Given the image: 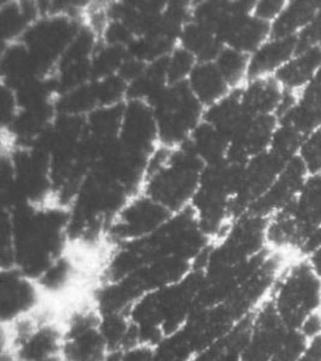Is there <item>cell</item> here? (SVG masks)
I'll return each instance as SVG.
<instances>
[{"label": "cell", "mask_w": 321, "mask_h": 361, "mask_svg": "<svg viewBox=\"0 0 321 361\" xmlns=\"http://www.w3.org/2000/svg\"><path fill=\"white\" fill-rule=\"evenodd\" d=\"M297 158L308 175H321V128L306 135Z\"/></svg>", "instance_id": "cell-35"}, {"label": "cell", "mask_w": 321, "mask_h": 361, "mask_svg": "<svg viewBox=\"0 0 321 361\" xmlns=\"http://www.w3.org/2000/svg\"><path fill=\"white\" fill-rule=\"evenodd\" d=\"M172 214L165 206L141 192L117 214L107 229L105 241L112 248L149 238L157 233Z\"/></svg>", "instance_id": "cell-8"}, {"label": "cell", "mask_w": 321, "mask_h": 361, "mask_svg": "<svg viewBox=\"0 0 321 361\" xmlns=\"http://www.w3.org/2000/svg\"><path fill=\"white\" fill-rule=\"evenodd\" d=\"M46 296L37 279L29 277L16 267L1 269L0 279V312L1 325L37 312L45 302Z\"/></svg>", "instance_id": "cell-9"}, {"label": "cell", "mask_w": 321, "mask_h": 361, "mask_svg": "<svg viewBox=\"0 0 321 361\" xmlns=\"http://www.w3.org/2000/svg\"><path fill=\"white\" fill-rule=\"evenodd\" d=\"M321 66V46L298 51L282 69L275 75L278 82L287 92L298 94L313 82Z\"/></svg>", "instance_id": "cell-19"}, {"label": "cell", "mask_w": 321, "mask_h": 361, "mask_svg": "<svg viewBox=\"0 0 321 361\" xmlns=\"http://www.w3.org/2000/svg\"><path fill=\"white\" fill-rule=\"evenodd\" d=\"M124 104L98 107L86 117L87 135L99 141L118 139L123 118Z\"/></svg>", "instance_id": "cell-28"}, {"label": "cell", "mask_w": 321, "mask_h": 361, "mask_svg": "<svg viewBox=\"0 0 321 361\" xmlns=\"http://www.w3.org/2000/svg\"><path fill=\"white\" fill-rule=\"evenodd\" d=\"M308 176L307 170L298 158L290 160L275 185L268 189L264 197H260L249 207L248 214L270 218L280 209L288 207L297 197Z\"/></svg>", "instance_id": "cell-15"}, {"label": "cell", "mask_w": 321, "mask_h": 361, "mask_svg": "<svg viewBox=\"0 0 321 361\" xmlns=\"http://www.w3.org/2000/svg\"><path fill=\"white\" fill-rule=\"evenodd\" d=\"M118 140L125 147L152 156L159 144L157 118L152 106L141 100L124 103L123 118Z\"/></svg>", "instance_id": "cell-14"}, {"label": "cell", "mask_w": 321, "mask_h": 361, "mask_svg": "<svg viewBox=\"0 0 321 361\" xmlns=\"http://www.w3.org/2000/svg\"><path fill=\"white\" fill-rule=\"evenodd\" d=\"M128 49L122 46L108 45L99 42L92 57V80H103L118 75L120 68L128 58Z\"/></svg>", "instance_id": "cell-31"}, {"label": "cell", "mask_w": 321, "mask_h": 361, "mask_svg": "<svg viewBox=\"0 0 321 361\" xmlns=\"http://www.w3.org/2000/svg\"><path fill=\"white\" fill-rule=\"evenodd\" d=\"M18 111L13 90L1 85V129H6L13 123Z\"/></svg>", "instance_id": "cell-38"}, {"label": "cell", "mask_w": 321, "mask_h": 361, "mask_svg": "<svg viewBox=\"0 0 321 361\" xmlns=\"http://www.w3.org/2000/svg\"><path fill=\"white\" fill-rule=\"evenodd\" d=\"M251 57L237 49L224 46L214 64L231 90H241L249 81Z\"/></svg>", "instance_id": "cell-29"}, {"label": "cell", "mask_w": 321, "mask_h": 361, "mask_svg": "<svg viewBox=\"0 0 321 361\" xmlns=\"http://www.w3.org/2000/svg\"><path fill=\"white\" fill-rule=\"evenodd\" d=\"M321 245V229L317 231V234L314 235L313 238L309 240L308 243H306L305 247L301 250V257H307L309 253H312L317 247Z\"/></svg>", "instance_id": "cell-42"}, {"label": "cell", "mask_w": 321, "mask_h": 361, "mask_svg": "<svg viewBox=\"0 0 321 361\" xmlns=\"http://www.w3.org/2000/svg\"><path fill=\"white\" fill-rule=\"evenodd\" d=\"M320 6V0H288L283 13L272 23L271 37H298L313 21Z\"/></svg>", "instance_id": "cell-24"}, {"label": "cell", "mask_w": 321, "mask_h": 361, "mask_svg": "<svg viewBox=\"0 0 321 361\" xmlns=\"http://www.w3.org/2000/svg\"><path fill=\"white\" fill-rule=\"evenodd\" d=\"M198 61L193 54L178 45L172 52L166 57V69L169 85H178L188 81L191 71Z\"/></svg>", "instance_id": "cell-34"}, {"label": "cell", "mask_w": 321, "mask_h": 361, "mask_svg": "<svg viewBox=\"0 0 321 361\" xmlns=\"http://www.w3.org/2000/svg\"><path fill=\"white\" fill-rule=\"evenodd\" d=\"M0 74L1 85L11 90L30 78L40 76L32 54L22 42L1 45Z\"/></svg>", "instance_id": "cell-20"}, {"label": "cell", "mask_w": 321, "mask_h": 361, "mask_svg": "<svg viewBox=\"0 0 321 361\" xmlns=\"http://www.w3.org/2000/svg\"><path fill=\"white\" fill-rule=\"evenodd\" d=\"M149 105L157 118L159 144L169 148L186 144L206 110L187 82L169 85Z\"/></svg>", "instance_id": "cell-4"}, {"label": "cell", "mask_w": 321, "mask_h": 361, "mask_svg": "<svg viewBox=\"0 0 321 361\" xmlns=\"http://www.w3.org/2000/svg\"><path fill=\"white\" fill-rule=\"evenodd\" d=\"M280 212L289 223L294 250L300 253L321 229V175H309L294 202Z\"/></svg>", "instance_id": "cell-12"}, {"label": "cell", "mask_w": 321, "mask_h": 361, "mask_svg": "<svg viewBox=\"0 0 321 361\" xmlns=\"http://www.w3.org/2000/svg\"><path fill=\"white\" fill-rule=\"evenodd\" d=\"M253 117L243 106L241 90H235L218 103L207 107L203 119L222 133L231 145L239 139Z\"/></svg>", "instance_id": "cell-16"}, {"label": "cell", "mask_w": 321, "mask_h": 361, "mask_svg": "<svg viewBox=\"0 0 321 361\" xmlns=\"http://www.w3.org/2000/svg\"><path fill=\"white\" fill-rule=\"evenodd\" d=\"M301 333L303 334L309 341L314 337L320 336L321 335V314L315 312L309 316L307 319L303 322V324L300 328Z\"/></svg>", "instance_id": "cell-40"}, {"label": "cell", "mask_w": 321, "mask_h": 361, "mask_svg": "<svg viewBox=\"0 0 321 361\" xmlns=\"http://www.w3.org/2000/svg\"><path fill=\"white\" fill-rule=\"evenodd\" d=\"M289 331L290 329L268 298L253 314L241 361H271L282 348Z\"/></svg>", "instance_id": "cell-10"}, {"label": "cell", "mask_w": 321, "mask_h": 361, "mask_svg": "<svg viewBox=\"0 0 321 361\" xmlns=\"http://www.w3.org/2000/svg\"><path fill=\"white\" fill-rule=\"evenodd\" d=\"M157 347L136 345L112 355L110 361H156Z\"/></svg>", "instance_id": "cell-37"}, {"label": "cell", "mask_w": 321, "mask_h": 361, "mask_svg": "<svg viewBox=\"0 0 321 361\" xmlns=\"http://www.w3.org/2000/svg\"><path fill=\"white\" fill-rule=\"evenodd\" d=\"M296 361H321V335L309 341L305 352Z\"/></svg>", "instance_id": "cell-41"}, {"label": "cell", "mask_w": 321, "mask_h": 361, "mask_svg": "<svg viewBox=\"0 0 321 361\" xmlns=\"http://www.w3.org/2000/svg\"><path fill=\"white\" fill-rule=\"evenodd\" d=\"M64 328L63 361H110L112 350L94 299L76 305L61 317Z\"/></svg>", "instance_id": "cell-5"}, {"label": "cell", "mask_w": 321, "mask_h": 361, "mask_svg": "<svg viewBox=\"0 0 321 361\" xmlns=\"http://www.w3.org/2000/svg\"><path fill=\"white\" fill-rule=\"evenodd\" d=\"M149 158L151 156L125 147L117 139L106 145L93 169L123 187L132 197L144 190Z\"/></svg>", "instance_id": "cell-11"}, {"label": "cell", "mask_w": 321, "mask_h": 361, "mask_svg": "<svg viewBox=\"0 0 321 361\" xmlns=\"http://www.w3.org/2000/svg\"><path fill=\"white\" fill-rule=\"evenodd\" d=\"M284 97V88L275 76L251 78L241 88L243 106L251 116L277 117Z\"/></svg>", "instance_id": "cell-17"}, {"label": "cell", "mask_w": 321, "mask_h": 361, "mask_svg": "<svg viewBox=\"0 0 321 361\" xmlns=\"http://www.w3.org/2000/svg\"><path fill=\"white\" fill-rule=\"evenodd\" d=\"M203 169L187 142L175 148L159 146L149 158L142 192L177 214L193 202Z\"/></svg>", "instance_id": "cell-2"}, {"label": "cell", "mask_w": 321, "mask_h": 361, "mask_svg": "<svg viewBox=\"0 0 321 361\" xmlns=\"http://www.w3.org/2000/svg\"><path fill=\"white\" fill-rule=\"evenodd\" d=\"M288 0H258L253 8V16L272 25L283 13Z\"/></svg>", "instance_id": "cell-36"}, {"label": "cell", "mask_w": 321, "mask_h": 361, "mask_svg": "<svg viewBox=\"0 0 321 361\" xmlns=\"http://www.w3.org/2000/svg\"><path fill=\"white\" fill-rule=\"evenodd\" d=\"M178 45L193 54L198 63L214 62L224 47L212 29L194 21H190L182 30Z\"/></svg>", "instance_id": "cell-25"}, {"label": "cell", "mask_w": 321, "mask_h": 361, "mask_svg": "<svg viewBox=\"0 0 321 361\" xmlns=\"http://www.w3.org/2000/svg\"><path fill=\"white\" fill-rule=\"evenodd\" d=\"M8 214L13 226V267L37 281L69 250V209L56 204H27Z\"/></svg>", "instance_id": "cell-1"}, {"label": "cell", "mask_w": 321, "mask_h": 361, "mask_svg": "<svg viewBox=\"0 0 321 361\" xmlns=\"http://www.w3.org/2000/svg\"><path fill=\"white\" fill-rule=\"evenodd\" d=\"M289 329L300 330L321 306V277L302 257L282 271L268 296Z\"/></svg>", "instance_id": "cell-3"}, {"label": "cell", "mask_w": 321, "mask_h": 361, "mask_svg": "<svg viewBox=\"0 0 321 361\" xmlns=\"http://www.w3.org/2000/svg\"><path fill=\"white\" fill-rule=\"evenodd\" d=\"M13 90L20 111L54 106L58 95L52 76L30 78Z\"/></svg>", "instance_id": "cell-27"}, {"label": "cell", "mask_w": 321, "mask_h": 361, "mask_svg": "<svg viewBox=\"0 0 321 361\" xmlns=\"http://www.w3.org/2000/svg\"><path fill=\"white\" fill-rule=\"evenodd\" d=\"M287 163L288 161L270 149L248 160L243 170L239 195L231 202V214L234 219L246 214L254 202L268 193V189L283 173Z\"/></svg>", "instance_id": "cell-13"}, {"label": "cell", "mask_w": 321, "mask_h": 361, "mask_svg": "<svg viewBox=\"0 0 321 361\" xmlns=\"http://www.w3.org/2000/svg\"><path fill=\"white\" fill-rule=\"evenodd\" d=\"M84 22V18L65 15H44L29 27L20 42L29 49L40 76L54 75L61 58Z\"/></svg>", "instance_id": "cell-6"}, {"label": "cell", "mask_w": 321, "mask_h": 361, "mask_svg": "<svg viewBox=\"0 0 321 361\" xmlns=\"http://www.w3.org/2000/svg\"><path fill=\"white\" fill-rule=\"evenodd\" d=\"M187 145L205 166L225 161L230 151V141L205 119L194 129Z\"/></svg>", "instance_id": "cell-23"}, {"label": "cell", "mask_w": 321, "mask_h": 361, "mask_svg": "<svg viewBox=\"0 0 321 361\" xmlns=\"http://www.w3.org/2000/svg\"><path fill=\"white\" fill-rule=\"evenodd\" d=\"M1 152L6 153L11 160L17 190L27 204L34 206L54 204L51 159L44 149L37 146H3Z\"/></svg>", "instance_id": "cell-7"}, {"label": "cell", "mask_w": 321, "mask_h": 361, "mask_svg": "<svg viewBox=\"0 0 321 361\" xmlns=\"http://www.w3.org/2000/svg\"><path fill=\"white\" fill-rule=\"evenodd\" d=\"M147 66L149 64H146V63L141 62V61H137L135 58L128 56V58L125 59V62L123 63V66L120 68L118 75L129 85L132 81H135L136 78H140Z\"/></svg>", "instance_id": "cell-39"}, {"label": "cell", "mask_w": 321, "mask_h": 361, "mask_svg": "<svg viewBox=\"0 0 321 361\" xmlns=\"http://www.w3.org/2000/svg\"><path fill=\"white\" fill-rule=\"evenodd\" d=\"M169 86L166 58L149 63L140 78L128 85L127 100H141L152 103L161 92Z\"/></svg>", "instance_id": "cell-26"}, {"label": "cell", "mask_w": 321, "mask_h": 361, "mask_svg": "<svg viewBox=\"0 0 321 361\" xmlns=\"http://www.w3.org/2000/svg\"><path fill=\"white\" fill-rule=\"evenodd\" d=\"M305 258L308 259L309 264L312 265L317 275L321 277V245L317 247L312 253H309Z\"/></svg>", "instance_id": "cell-43"}, {"label": "cell", "mask_w": 321, "mask_h": 361, "mask_svg": "<svg viewBox=\"0 0 321 361\" xmlns=\"http://www.w3.org/2000/svg\"><path fill=\"white\" fill-rule=\"evenodd\" d=\"M297 37L268 39L249 61V80L275 76L297 54Z\"/></svg>", "instance_id": "cell-18"}, {"label": "cell", "mask_w": 321, "mask_h": 361, "mask_svg": "<svg viewBox=\"0 0 321 361\" xmlns=\"http://www.w3.org/2000/svg\"><path fill=\"white\" fill-rule=\"evenodd\" d=\"M98 106H115L127 102L128 83L120 75L92 81Z\"/></svg>", "instance_id": "cell-33"}, {"label": "cell", "mask_w": 321, "mask_h": 361, "mask_svg": "<svg viewBox=\"0 0 321 361\" xmlns=\"http://www.w3.org/2000/svg\"><path fill=\"white\" fill-rule=\"evenodd\" d=\"M187 85L205 109L218 103L232 90L213 62L198 63Z\"/></svg>", "instance_id": "cell-22"}, {"label": "cell", "mask_w": 321, "mask_h": 361, "mask_svg": "<svg viewBox=\"0 0 321 361\" xmlns=\"http://www.w3.org/2000/svg\"><path fill=\"white\" fill-rule=\"evenodd\" d=\"M98 102L95 98L93 83L89 82L76 90L66 92L64 94L58 95L54 102V109L57 115L74 116L83 117L98 109Z\"/></svg>", "instance_id": "cell-30"}, {"label": "cell", "mask_w": 321, "mask_h": 361, "mask_svg": "<svg viewBox=\"0 0 321 361\" xmlns=\"http://www.w3.org/2000/svg\"><path fill=\"white\" fill-rule=\"evenodd\" d=\"M305 137L306 135L298 132L293 126L284 122H278L272 137L270 151L285 161H290L298 157Z\"/></svg>", "instance_id": "cell-32"}, {"label": "cell", "mask_w": 321, "mask_h": 361, "mask_svg": "<svg viewBox=\"0 0 321 361\" xmlns=\"http://www.w3.org/2000/svg\"><path fill=\"white\" fill-rule=\"evenodd\" d=\"M39 17L37 1H3L0 5L1 45L20 42Z\"/></svg>", "instance_id": "cell-21"}]
</instances>
